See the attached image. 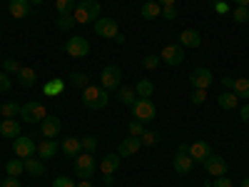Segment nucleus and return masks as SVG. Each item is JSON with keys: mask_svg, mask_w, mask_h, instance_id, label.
<instances>
[{"mask_svg": "<svg viewBox=\"0 0 249 187\" xmlns=\"http://www.w3.org/2000/svg\"><path fill=\"white\" fill-rule=\"evenodd\" d=\"M72 18L77 25H90V23L95 25V20L100 18V3L97 0H77Z\"/></svg>", "mask_w": 249, "mask_h": 187, "instance_id": "nucleus-1", "label": "nucleus"}, {"mask_svg": "<svg viewBox=\"0 0 249 187\" xmlns=\"http://www.w3.org/2000/svg\"><path fill=\"white\" fill-rule=\"evenodd\" d=\"M107 102H110V95H107L105 88L88 85L82 90V105L90 108V110H102V108H107Z\"/></svg>", "mask_w": 249, "mask_h": 187, "instance_id": "nucleus-2", "label": "nucleus"}, {"mask_svg": "<svg viewBox=\"0 0 249 187\" xmlns=\"http://www.w3.org/2000/svg\"><path fill=\"white\" fill-rule=\"evenodd\" d=\"M48 115L45 105L43 102H37V100H28L25 105H20V117H23L28 125H35V122H43Z\"/></svg>", "mask_w": 249, "mask_h": 187, "instance_id": "nucleus-3", "label": "nucleus"}, {"mask_svg": "<svg viewBox=\"0 0 249 187\" xmlns=\"http://www.w3.org/2000/svg\"><path fill=\"white\" fill-rule=\"evenodd\" d=\"M122 80H124V73L117 68V65H105L100 73V88H105L107 93L110 90H117L122 85Z\"/></svg>", "mask_w": 249, "mask_h": 187, "instance_id": "nucleus-4", "label": "nucleus"}, {"mask_svg": "<svg viewBox=\"0 0 249 187\" xmlns=\"http://www.w3.org/2000/svg\"><path fill=\"white\" fill-rule=\"evenodd\" d=\"M13 152H15L20 160H28V157H35V155H37V145H35V140L28 137V135H18V137L13 140Z\"/></svg>", "mask_w": 249, "mask_h": 187, "instance_id": "nucleus-5", "label": "nucleus"}, {"mask_svg": "<svg viewBox=\"0 0 249 187\" xmlns=\"http://www.w3.org/2000/svg\"><path fill=\"white\" fill-rule=\"evenodd\" d=\"M95 168H97V162L92 152H80L75 157V175H80L82 180H90L95 175Z\"/></svg>", "mask_w": 249, "mask_h": 187, "instance_id": "nucleus-6", "label": "nucleus"}, {"mask_svg": "<svg viewBox=\"0 0 249 187\" xmlns=\"http://www.w3.org/2000/svg\"><path fill=\"white\" fill-rule=\"evenodd\" d=\"M192 165H195V160L190 157V145H184V142H182L179 148H177L175 160H172V168H175V172H177V175H190Z\"/></svg>", "mask_w": 249, "mask_h": 187, "instance_id": "nucleus-7", "label": "nucleus"}, {"mask_svg": "<svg viewBox=\"0 0 249 187\" xmlns=\"http://www.w3.org/2000/svg\"><path fill=\"white\" fill-rule=\"evenodd\" d=\"M120 33V25L115 18H107V15H100L95 20V35L105 37V40H115V35Z\"/></svg>", "mask_w": 249, "mask_h": 187, "instance_id": "nucleus-8", "label": "nucleus"}, {"mask_svg": "<svg viewBox=\"0 0 249 187\" xmlns=\"http://www.w3.org/2000/svg\"><path fill=\"white\" fill-rule=\"evenodd\" d=\"M65 53L70 55V57H88V53H90V43L82 35H70L68 37V43H65Z\"/></svg>", "mask_w": 249, "mask_h": 187, "instance_id": "nucleus-9", "label": "nucleus"}, {"mask_svg": "<svg viewBox=\"0 0 249 187\" xmlns=\"http://www.w3.org/2000/svg\"><path fill=\"white\" fill-rule=\"evenodd\" d=\"M132 115L140 122H152L157 117V108H155L152 100H137L135 105H132Z\"/></svg>", "mask_w": 249, "mask_h": 187, "instance_id": "nucleus-10", "label": "nucleus"}, {"mask_svg": "<svg viewBox=\"0 0 249 187\" xmlns=\"http://www.w3.org/2000/svg\"><path fill=\"white\" fill-rule=\"evenodd\" d=\"M212 82H214V75H212V70H207V68H195L190 73V85L195 90H207Z\"/></svg>", "mask_w": 249, "mask_h": 187, "instance_id": "nucleus-11", "label": "nucleus"}, {"mask_svg": "<svg viewBox=\"0 0 249 187\" xmlns=\"http://www.w3.org/2000/svg\"><path fill=\"white\" fill-rule=\"evenodd\" d=\"M160 60H164V65H179V62L184 60V48L177 43V45H164L162 53H160Z\"/></svg>", "mask_w": 249, "mask_h": 187, "instance_id": "nucleus-12", "label": "nucleus"}, {"mask_svg": "<svg viewBox=\"0 0 249 187\" xmlns=\"http://www.w3.org/2000/svg\"><path fill=\"white\" fill-rule=\"evenodd\" d=\"M202 165H204L207 175H212V177H224V175H227V162H224V157H219V155H210Z\"/></svg>", "mask_w": 249, "mask_h": 187, "instance_id": "nucleus-13", "label": "nucleus"}, {"mask_svg": "<svg viewBox=\"0 0 249 187\" xmlns=\"http://www.w3.org/2000/svg\"><path fill=\"white\" fill-rule=\"evenodd\" d=\"M40 132L48 140H55L60 135V117L57 115H45V120L40 122Z\"/></svg>", "mask_w": 249, "mask_h": 187, "instance_id": "nucleus-14", "label": "nucleus"}, {"mask_svg": "<svg viewBox=\"0 0 249 187\" xmlns=\"http://www.w3.org/2000/svg\"><path fill=\"white\" fill-rule=\"evenodd\" d=\"M140 148H142V142H140V137H124L122 142H120V148H117V155L120 157H132V155H137L140 152Z\"/></svg>", "mask_w": 249, "mask_h": 187, "instance_id": "nucleus-15", "label": "nucleus"}, {"mask_svg": "<svg viewBox=\"0 0 249 187\" xmlns=\"http://www.w3.org/2000/svg\"><path fill=\"white\" fill-rule=\"evenodd\" d=\"M212 155V148H210V142H204V140H197V142H192L190 145V157L195 160V162H204L207 157Z\"/></svg>", "mask_w": 249, "mask_h": 187, "instance_id": "nucleus-16", "label": "nucleus"}, {"mask_svg": "<svg viewBox=\"0 0 249 187\" xmlns=\"http://www.w3.org/2000/svg\"><path fill=\"white\" fill-rule=\"evenodd\" d=\"M179 45L182 48H199L202 45V33L195 28H187L179 33Z\"/></svg>", "mask_w": 249, "mask_h": 187, "instance_id": "nucleus-17", "label": "nucleus"}, {"mask_svg": "<svg viewBox=\"0 0 249 187\" xmlns=\"http://www.w3.org/2000/svg\"><path fill=\"white\" fill-rule=\"evenodd\" d=\"M8 8H10V15L15 18V20H23V18H28L30 15V0H8Z\"/></svg>", "mask_w": 249, "mask_h": 187, "instance_id": "nucleus-18", "label": "nucleus"}, {"mask_svg": "<svg viewBox=\"0 0 249 187\" xmlns=\"http://www.w3.org/2000/svg\"><path fill=\"white\" fill-rule=\"evenodd\" d=\"M0 135L8 137V140H15L20 135V122L15 117H3L0 120Z\"/></svg>", "mask_w": 249, "mask_h": 187, "instance_id": "nucleus-19", "label": "nucleus"}, {"mask_svg": "<svg viewBox=\"0 0 249 187\" xmlns=\"http://www.w3.org/2000/svg\"><path fill=\"white\" fill-rule=\"evenodd\" d=\"M120 162H122V157H120L117 152L105 155V157L100 160V172H102V175H115L117 168H120Z\"/></svg>", "mask_w": 249, "mask_h": 187, "instance_id": "nucleus-20", "label": "nucleus"}, {"mask_svg": "<svg viewBox=\"0 0 249 187\" xmlns=\"http://www.w3.org/2000/svg\"><path fill=\"white\" fill-rule=\"evenodd\" d=\"M60 150L65 152V157H77L80 152H82V142H80V137H65L62 140V145H60Z\"/></svg>", "mask_w": 249, "mask_h": 187, "instance_id": "nucleus-21", "label": "nucleus"}, {"mask_svg": "<svg viewBox=\"0 0 249 187\" xmlns=\"http://www.w3.org/2000/svg\"><path fill=\"white\" fill-rule=\"evenodd\" d=\"M57 150H60V145H57L55 140L43 137V142L37 145V157H40V160H50V157H55Z\"/></svg>", "mask_w": 249, "mask_h": 187, "instance_id": "nucleus-22", "label": "nucleus"}, {"mask_svg": "<svg viewBox=\"0 0 249 187\" xmlns=\"http://www.w3.org/2000/svg\"><path fill=\"white\" fill-rule=\"evenodd\" d=\"M137 100H140V97H137L135 88H127V85H124V88L120 85V88H117V102H120V105H124V108H132Z\"/></svg>", "mask_w": 249, "mask_h": 187, "instance_id": "nucleus-23", "label": "nucleus"}, {"mask_svg": "<svg viewBox=\"0 0 249 187\" xmlns=\"http://www.w3.org/2000/svg\"><path fill=\"white\" fill-rule=\"evenodd\" d=\"M25 172L33 175V177H43V175H45V160L28 157V160H25Z\"/></svg>", "mask_w": 249, "mask_h": 187, "instance_id": "nucleus-24", "label": "nucleus"}, {"mask_svg": "<svg viewBox=\"0 0 249 187\" xmlns=\"http://www.w3.org/2000/svg\"><path fill=\"white\" fill-rule=\"evenodd\" d=\"M217 102H219V108H224V110H234L239 105V97L232 90H222V95L217 97Z\"/></svg>", "mask_w": 249, "mask_h": 187, "instance_id": "nucleus-25", "label": "nucleus"}, {"mask_svg": "<svg viewBox=\"0 0 249 187\" xmlns=\"http://www.w3.org/2000/svg\"><path fill=\"white\" fill-rule=\"evenodd\" d=\"M135 93H137V97H140V100H150V95L155 93V85H152V80H147V77L137 80V85H135Z\"/></svg>", "mask_w": 249, "mask_h": 187, "instance_id": "nucleus-26", "label": "nucleus"}, {"mask_svg": "<svg viewBox=\"0 0 249 187\" xmlns=\"http://www.w3.org/2000/svg\"><path fill=\"white\" fill-rule=\"evenodd\" d=\"M18 82L23 88H33L35 82H37V73L33 70V68H20V73H18Z\"/></svg>", "mask_w": 249, "mask_h": 187, "instance_id": "nucleus-27", "label": "nucleus"}, {"mask_svg": "<svg viewBox=\"0 0 249 187\" xmlns=\"http://www.w3.org/2000/svg\"><path fill=\"white\" fill-rule=\"evenodd\" d=\"M62 90H65V80H62V77H50V80L45 82V88H43V93L50 95V97L60 95Z\"/></svg>", "mask_w": 249, "mask_h": 187, "instance_id": "nucleus-28", "label": "nucleus"}, {"mask_svg": "<svg viewBox=\"0 0 249 187\" xmlns=\"http://www.w3.org/2000/svg\"><path fill=\"white\" fill-rule=\"evenodd\" d=\"M160 15H162V5H157L155 0H147V3L142 5V18L144 20H155Z\"/></svg>", "mask_w": 249, "mask_h": 187, "instance_id": "nucleus-29", "label": "nucleus"}, {"mask_svg": "<svg viewBox=\"0 0 249 187\" xmlns=\"http://www.w3.org/2000/svg\"><path fill=\"white\" fill-rule=\"evenodd\" d=\"M5 172H8L10 177L23 175V172H25V160H20V157H15V160H8V165H5Z\"/></svg>", "mask_w": 249, "mask_h": 187, "instance_id": "nucleus-30", "label": "nucleus"}, {"mask_svg": "<svg viewBox=\"0 0 249 187\" xmlns=\"http://www.w3.org/2000/svg\"><path fill=\"white\" fill-rule=\"evenodd\" d=\"M232 93H234L237 97L249 100V80H247V77H234V88H232Z\"/></svg>", "mask_w": 249, "mask_h": 187, "instance_id": "nucleus-31", "label": "nucleus"}, {"mask_svg": "<svg viewBox=\"0 0 249 187\" xmlns=\"http://www.w3.org/2000/svg\"><path fill=\"white\" fill-rule=\"evenodd\" d=\"M75 5H77V0H55V10H57V15H72Z\"/></svg>", "mask_w": 249, "mask_h": 187, "instance_id": "nucleus-32", "label": "nucleus"}, {"mask_svg": "<svg viewBox=\"0 0 249 187\" xmlns=\"http://www.w3.org/2000/svg\"><path fill=\"white\" fill-rule=\"evenodd\" d=\"M70 82H72L75 88H82V90H85V88L90 85V80H88V75L82 73V70H75V73H70Z\"/></svg>", "mask_w": 249, "mask_h": 187, "instance_id": "nucleus-33", "label": "nucleus"}, {"mask_svg": "<svg viewBox=\"0 0 249 187\" xmlns=\"http://www.w3.org/2000/svg\"><path fill=\"white\" fill-rule=\"evenodd\" d=\"M0 115L3 117H18L20 115V105L18 102H3V105H0Z\"/></svg>", "mask_w": 249, "mask_h": 187, "instance_id": "nucleus-34", "label": "nucleus"}, {"mask_svg": "<svg viewBox=\"0 0 249 187\" xmlns=\"http://www.w3.org/2000/svg\"><path fill=\"white\" fill-rule=\"evenodd\" d=\"M80 142H82V152H92V155H95V150H97V137H95V135L80 137Z\"/></svg>", "mask_w": 249, "mask_h": 187, "instance_id": "nucleus-35", "label": "nucleus"}, {"mask_svg": "<svg viewBox=\"0 0 249 187\" xmlns=\"http://www.w3.org/2000/svg\"><path fill=\"white\" fill-rule=\"evenodd\" d=\"M20 68H23V65H20L18 60H13V57L3 60V65H0V70H5L8 75H18V73H20Z\"/></svg>", "mask_w": 249, "mask_h": 187, "instance_id": "nucleus-36", "label": "nucleus"}, {"mask_svg": "<svg viewBox=\"0 0 249 187\" xmlns=\"http://www.w3.org/2000/svg\"><path fill=\"white\" fill-rule=\"evenodd\" d=\"M77 23H75V18L72 15H57V28L60 30H72Z\"/></svg>", "mask_w": 249, "mask_h": 187, "instance_id": "nucleus-37", "label": "nucleus"}, {"mask_svg": "<svg viewBox=\"0 0 249 187\" xmlns=\"http://www.w3.org/2000/svg\"><path fill=\"white\" fill-rule=\"evenodd\" d=\"M140 142L144 145V148H152V145L157 142V132H152V130H144V132L140 135Z\"/></svg>", "mask_w": 249, "mask_h": 187, "instance_id": "nucleus-38", "label": "nucleus"}, {"mask_svg": "<svg viewBox=\"0 0 249 187\" xmlns=\"http://www.w3.org/2000/svg\"><path fill=\"white\" fill-rule=\"evenodd\" d=\"M142 65L147 70H157L160 68V55H144L142 57Z\"/></svg>", "mask_w": 249, "mask_h": 187, "instance_id": "nucleus-39", "label": "nucleus"}, {"mask_svg": "<svg viewBox=\"0 0 249 187\" xmlns=\"http://www.w3.org/2000/svg\"><path fill=\"white\" fill-rule=\"evenodd\" d=\"M127 132H130L132 137H140V135L144 132V125H142L140 120H132V122L127 125Z\"/></svg>", "mask_w": 249, "mask_h": 187, "instance_id": "nucleus-40", "label": "nucleus"}, {"mask_svg": "<svg viewBox=\"0 0 249 187\" xmlns=\"http://www.w3.org/2000/svg\"><path fill=\"white\" fill-rule=\"evenodd\" d=\"M13 88V80H10V75L5 73V70H0V93H8Z\"/></svg>", "mask_w": 249, "mask_h": 187, "instance_id": "nucleus-41", "label": "nucleus"}, {"mask_svg": "<svg viewBox=\"0 0 249 187\" xmlns=\"http://www.w3.org/2000/svg\"><path fill=\"white\" fill-rule=\"evenodd\" d=\"M232 18H234V23H249V13H247V8H237L234 13H232Z\"/></svg>", "mask_w": 249, "mask_h": 187, "instance_id": "nucleus-42", "label": "nucleus"}, {"mask_svg": "<svg viewBox=\"0 0 249 187\" xmlns=\"http://www.w3.org/2000/svg\"><path fill=\"white\" fill-rule=\"evenodd\" d=\"M53 187H77L70 177H65V175H60V177H55L53 180Z\"/></svg>", "mask_w": 249, "mask_h": 187, "instance_id": "nucleus-43", "label": "nucleus"}, {"mask_svg": "<svg viewBox=\"0 0 249 187\" xmlns=\"http://www.w3.org/2000/svg\"><path fill=\"white\" fill-rule=\"evenodd\" d=\"M190 100H192V105H202V102L207 100V90H195L190 95Z\"/></svg>", "mask_w": 249, "mask_h": 187, "instance_id": "nucleus-44", "label": "nucleus"}, {"mask_svg": "<svg viewBox=\"0 0 249 187\" xmlns=\"http://www.w3.org/2000/svg\"><path fill=\"white\" fill-rule=\"evenodd\" d=\"M162 18H164V20H175V18H177L175 5H164V8H162Z\"/></svg>", "mask_w": 249, "mask_h": 187, "instance_id": "nucleus-45", "label": "nucleus"}, {"mask_svg": "<svg viewBox=\"0 0 249 187\" xmlns=\"http://www.w3.org/2000/svg\"><path fill=\"white\" fill-rule=\"evenodd\" d=\"M212 8H214L219 15H227V13H230V5H227L224 0H217V3H212Z\"/></svg>", "mask_w": 249, "mask_h": 187, "instance_id": "nucleus-46", "label": "nucleus"}, {"mask_svg": "<svg viewBox=\"0 0 249 187\" xmlns=\"http://www.w3.org/2000/svg\"><path fill=\"white\" fill-rule=\"evenodd\" d=\"M212 187H234V185H232V180H230V177L224 175V177H217Z\"/></svg>", "mask_w": 249, "mask_h": 187, "instance_id": "nucleus-47", "label": "nucleus"}, {"mask_svg": "<svg viewBox=\"0 0 249 187\" xmlns=\"http://www.w3.org/2000/svg\"><path fill=\"white\" fill-rule=\"evenodd\" d=\"M0 187H20V180L18 177H5L3 182H0Z\"/></svg>", "mask_w": 249, "mask_h": 187, "instance_id": "nucleus-48", "label": "nucleus"}, {"mask_svg": "<svg viewBox=\"0 0 249 187\" xmlns=\"http://www.w3.org/2000/svg\"><path fill=\"white\" fill-rule=\"evenodd\" d=\"M232 88H234V77L224 75V77H222V90H232Z\"/></svg>", "mask_w": 249, "mask_h": 187, "instance_id": "nucleus-49", "label": "nucleus"}, {"mask_svg": "<svg viewBox=\"0 0 249 187\" xmlns=\"http://www.w3.org/2000/svg\"><path fill=\"white\" fill-rule=\"evenodd\" d=\"M239 117H242V122H247V125H249V102H247V105H242Z\"/></svg>", "mask_w": 249, "mask_h": 187, "instance_id": "nucleus-50", "label": "nucleus"}, {"mask_svg": "<svg viewBox=\"0 0 249 187\" xmlns=\"http://www.w3.org/2000/svg\"><path fill=\"white\" fill-rule=\"evenodd\" d=\"M155 3L164 8V5H175V3H177V0H155Z\"/></svg>", "mask_w": 249, "mask_h": 187, "instance_id": "nucleus-51", "label": "nucleus"}, {"mask_svg": "<svg viewBox=\"0 0 249 187\" xmlns=\"http://www.w3.org/2000/svg\"><path fill=\"white\" fill-rule=\"evenodd\" d=\"M124 40H127V37H124L122 33H117V35H115V43H120V45H124Z\"/></svg>", "mask_w": 249, "mask_h": 187, "instance_id": "nucleus-52", "label": "nucleus"}, {"mask_svg": "<svg viewBox=\"0 0 249 187\" xmlns=\"http://www.w3.org/2000/svg\"><path fill=\"white\" fill-rule=\"evenodd\" d=\"M237 8H249V0H234Z\"/></svg>", "mask_w": 249, "mask_h": 187, "instance_id": "nucleus-53", "label": "nucleus"}, {"mask_svg": "<svg viewBox=\"0 0 249 187\" xmlns=\"http://www.w3.org/2000/svg\"><path fill=\"white\" fill-rule=\"evenodd\" d=\"M77 187H95V185H92V182H90V180H82V182H80V185H77Z\"/></svg>", "mask_w": 249, "mask_h": 187, "instance_id": "nucleus-54", "label": "nucleus"}, {"mask_svg": "<svg viewBox=\"0 0 249 187\" xmlns=\"http://www.w3.org/2000/svg\"><path fill=\"white\" fill-rule=\"evenodd\" d=\"M242 187H249V177H244V180H242Z\"/></svg>", "mask_w": 249, "mask_h": 187, "instance_id": "nucleus-55", "label": "nucleus"}, {"mask_svg": "<svg viewBox=\"0 0 249 187\" xmlns=\"http://www.w3.org/2000/svg\"><path fill=\"white\" fill-rule=\"evenodd\" d=\"M40 3H43V0H30V5H40Z\"/></svg>", "mask_w": 249, "mask_h": 187, "instance_id": "nucleus-56", "label": "nucleus"}, {"mask_svg": "<svg viewBox=\"0 0 249 187\" xmlns=\"http://www.w3.org/2000/svg\"><path fill=\"white\" fill-rule=\"evenodd\" d=\"M204 187H212V185H210V182H204Z\"/></svg>", "mask_w": 249, "mask_h": 187, "instance_id": "nucleus-57", "label": "nucleus"}, {"mask_svg": "<svg viewBox=\"0 0 249 187\" xmlns=\"http://www.w3.org/2000/svg\"><path fill=\"white\" fill-rule=\"evenodd\" d=\"M0 65H3V57H0Z\"/></svg>", "mask_w": 249, "mask_h": 187, "instance_id": "nucleus-58", "label": "nucleus"}, {"mask_svg": "<svg viewBox=\"0 0 249 187\" xmlns=\"http://www.w3.org/2000/svg\"><path fill=\"white\" fill-rule=\"evenodd\" d=\"M0 120H3V115H0Z\"/></svg>", "mask_w": 249, "mask_h": 187, "instance_id": "nucleus-59", "label": "nucleus"}, {"mask_svg": "<svg viewBox=\"0 0 249 187\" xmlns=\"http://www.w3.org/2000/svg\"><path fill=\"white\" fill-rule=\"evenodd\" d=\"M247 13H249V8H247Z\"/></svg>", "mask_w": 249, "mask_h": 187, "instance_id": "nucleus-60", "label": "nucleus"}]
</instances>
